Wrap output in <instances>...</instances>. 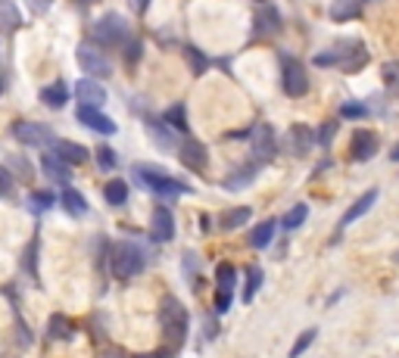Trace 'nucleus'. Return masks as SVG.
I'll return each mask as SVG.
<instances>
[{
  "mask_svg": "<svg viewBox=\"0 0 399 358\" xmlns=\"http://www.w3.org/2000/svg\"><path fill=\"white\" fill-rule=\"evenodd\" d=\"M159 327H163V337L172 349L184 346L187 339V327H190V315L175 296H166L159 305Z\"/></svg>",
  "mask_w": 399,
  "mask_h": 358,
  "instance_id": "obj_1",
  "label": "nucleus"
},
{
  "mask_svg": "<svg viewBox=\"0 0 399 358\" xmlns=\"http://www.w3.org/2000/svg\"><path fill=\"white\" fill-rule=\"evenodd\" d=\"M312 62H315V66H325V69L328 66H340V69H346V72H358V69L368 62V50H365V44L356 41V38H343L334 50L318 53Z\"/></svg>",
  "mask_w": 399,
  "mask_h": 358,
  "instance_id": "obj_2",
  "label": "nucleus"
},
{
  "mask_svg": "<svg viewBox=\"0 0 399 358\" xmlns=\"http://www.w3.org/2000/svg\"><path fill=\"white\" fill-rule=\"evenodd\" d=\"M144 265H147V256H144V250L137 243H131V240H119V243L109 246V271H113V277H119V281H128V277L141 274Z\"/></svg>",
  "mask_w": 399,
  "mask_h": 358,
  "instance_id": "obj_3",
  "label": "nucleus"
},
{
  "mask_svg": "<svg viewBox=\"0 0 399 358\" xmlns=\"http://www.w3.org/2000/svg\"><path fill=\"white\" fill-rule=\"evenodd\" d=\"M135 181H141L144 187L153 190V193H159V196H181L184 190H190V187H184L181 181H175L172 175H163V171L150 169V165H137Z\"/></svg>",
  "mask_w": 399,
  "mask_h": 358,
  "instance_id": "obj_4",
  "label": "nucleus"
},
{
  "mask_svg": "<svg viewBox=\"0 0 399 358\" xmlns=\"http://www.w3.org/2000/svg\"><path fill=\"white\" fill-rule=\"evenodd\" d=\"M281 88L287 97H303L309 91V75L297 56H281Z\"/></svg>",
  "mask_w": 399,
  "mask_h": 358,
  "instance_id": "obj_5",
  "label": "nucleus"
},
{
  "mask_svg": "<svg viewBox=\"0 0 399 358\" xmlns=\"http://www.w3.org/2000/svg\"><path fill=\"white\" fill-rule=\"evenodd\" d=\"M128 22L122 19V16H115V13H106V16H100L97 19V25H94V41H100V44H128L131 38H128Z\"/></svg>",
  "mask_w": 399,
  "mask_h": 358,
  "instance_id": "obj_6",
  "label": "nucleus"
},
{
  "mask_svg": "<svg viewBox=\"0 0 399 358\" xmlns=\"http://www.w3.org/2000/svg\"><path fill=\"white\" fill-rule=\"evenodd\" d=\"M75 56H78V62H82L84 72L94 75V78H109V75H113V62H109V56L103 53L100 47H94V44H82Z\"/></svg>",
  "mask_w": 399,
  "mask_h": 358,
  "instance_id": "obj_7",
  "label": "nucleus"
},
{
  "mask_svg": "<svg viewBox=\"0 0 399 358\" xmlns=\"http://www.w3.org/2000/svg\"><path fill=\"white\" fill-rule=\"evenodd\" d=\"M10 131H13V137L19 143H25V147H44V143L54 141V131L41 122H16Z\"/></svg>",
  "mask_w": 399,
  "mask_h": 358,
  "instance_id": "obj_8",
  "label": "nucleus"
},
{
  "mask_svg": "<svg viewBox=\"0 0 399 358\" xmlns=\"http://www.w3.org/2000/svg\"><path fill=\"white\" fill-rule=\"evenodd\" d=\"M234 281H237V271L234 265L222 262L216 268V284H218V296H216V311L225 315L231 309V296H234Z\"/></svg>",
  "mask_w": 399,
  "mask_h": 358,
  "instance_id": "obj_9",
  "label": "nucleus"
},
{
  "mask_svg": "<svg viewBox=\"0 0 399 358\" xmlns=\"http://www.w3.org/2000/svg\"><path fill=\"white\" fill-rule=\"evenodd\" d=\"M277 153V141H275V128L271 125H259L253 131V159L256 163H271Z\"/></svg>",
  "mask_w": 399,
  "mask_h": 358,
  "instance_id": "obj_10",
  "label": "nucleus"
},
{
  "mask_svg": "<svg viewBox=\"0 0 399 358\" xmlns=\"http://www.w3.org/2000/svg\"><path fill=\"white\" fill-rule=\"evenodd\" d=\"M175 237V218H172L169 209H153V218H150V240L153 243H169Z\"/></svg>",
  "mask_w": 399,
  "mask_h": 358,
  "instance_id": "obj_11",
  "label": "nucleus"
},
{
  "mask_svg": "<svg viewBox=\"0 0 399 358\" xmlns=\"http://www.w3.org/2000/svg\"><path fill=\"white\" fill-rule=\"evenodd\" d=\"M178 156H181V163L187 165L190 171H203V169H206V163H209V153H206V147H203L200 141H190V137L181 143Z\"/></svg>",
  "mask_w": 399,
  "mask_h": 358,
  "instance_id": "obj_12",
  "label": "nucleus"
},
{
  "mask_svg": "<svg viewBox=\"0 0 399 358\" xmlns=\"http://www.w3.org/2000/svg\"><path fill=\"white\" fill-rule=\"evenodd\" d=\"M78 122H82L84 128L97 131V134H115V122L109 119V115H103L100 109H94V106H82V109H78Z\"/></svg>",
  "mask_w": 399,
  "mask_h": 358,
  "instance_id": "obj_13",
  "label": "nucleus"
},
{
  "mask_svg": "<svg viewBox=\"0 0 399 358\" xmlns=\"http://www.w3.org/2000/svg\"><path fill=\"white\" fill-rule=\"evenodd\" d=\"M374 153H378V134H374V131H356V134H352V147H350L352 159H356V163H365Z\"/></svg>",
  "mask_w": 399,
  "mask_h": 358,
  "instance_id": "obj_14",
  "label": "nucleus"
},
{
  "mask_svg": "<svg viewBox=\"0 0 399 358\" xmlns=\"http://www.w3.org/2000/svg\"><path fill=\"white\" fill-rule=\"evenodd\" d=\"M75 94H78L82 106H94V109H100L103 103H106V91H103L97 82H91V78H82V82L75 84Z\"/></svg>",
  "mask_w": 399,
  "mask_h": 358,
  "instance_id": "obj_15",
  "label": "nucleus"
},
{
  "mask_svg": "<svg viewBox=\"0 0 399 358\" xmlns=\"http://www.w3.org/2000/svg\"><path fill=\"white\" fill-rule=\"evenodd\" d=\"M147 134H150V141L156 143V147L159 150H166V153H169V150H175V134H172V128H169V122H159V119H150L147 122Z\"/></svg>",
  "mask_w": 399,
  "mask_h": 358,
  "instance_id": "obj_16",
  "label": "nucleus"
},
{
  "mask_svg": "<svg viewBox=\"0 0 399 358\" xmlns=\"http://www.w3.org/2000/svg\"><path fill=\"white\" fill-rule=\"evenodd\" d=\"M287 137H290V153H293V156H306V153L312 150V143H318L309 125H293Z\"/></svg>",
  "mask_w": 399,
  "mask_h": 358,
  "instance_id": "obj_17",
  "label": "nucleus"
},
{
  "mask_svg": "<svg viewBox=\"0 0 399 358\" xmlns=\"http://www.w3.org/2000/svg\"><path fill=\"white\" fill-rule=\"evenodd\" d=\"M60 203H62V209H66L69 215H75V218L88 215V200H84V196H82V190H75V187H62Z\"/></svg>",
  "mask_w": 399,
  "mask_h": 358,
  "instance_id": "obj_18",
  "label": "nucleus"
},
{
  "mask_svg": "<svg viewBox=\"0 0 399 358\" xmlns=\"http://www.w3.org/2000/svg\"><path fill=\"white\" fill-rule=\"evenodd\" d=\"M54 153L60 156V159L69 165V169H72V165L88 163V150L78 147V143H72V141H56V150H54Z\"/></svg>",
  "mask_w": 399,
  "mask_h": 358,
  "instance_id": "obj_19",
  "label": "nucleus"
},
{
  "mask_svg": "<svg viewBox=\"0 0 399 358\" xmlns=\"http://www.w3.org/2000/svg\"><path fill=\"white\" fill-rule=\"evenodd\" d=\"M374 203H378V190H365V193L358 196L356 203H352V206H350V209H346V215H343V222H340V224H343V228H346V224L358 222V218L365 215V212H368V209H372V206H374Z\"/></svg>",
  "mask_w": 399,
  "mask_h": 358,
  "instance_id": "obj_20",
  "label": "nucleus"
},
{
  "mask_svg": "<svg viewBox=\"0 0 399 358\" xmlns=\"http://www.w3.org/2000/svg\"><path fill=\"white\" fill-rule=\"evenodd\" d=\"M41 171H44L47 178H54V181L62 184V181H69V171H72V169H69V165L62 163V159H60L56 153H47V156L41 159Z\"/></svg>",
  "mask_w": 399,
  "mask_h": 358,
  "instance_id": "obj_21",
  "label": "nucleus"
},
{
  "mask_svg": "<svg viewBox=\"0 0 399 358\" xmlns=\"http://www.w3.org/2000/svg\"><path fill=\"white\" fill-rule=\"evenodd\" d=\"M41 100L47 103L50 109H62L69 103V88H66V82H54V84H47V88L41 91Z\"/></svg>",
  "mask_w": 399,
  "mask_h": 358,
  "instance_id": "obj_22",
  "label": "nucleus"
},
{
  "mask_svg": "<svg viewBox=\"0 0 399 358\" xmlns=\"http://www.w3.org/2000/svg\"><path fill=\"white\" fill-rule=\"evenodd\" d=\"M22 25L19 10L10 3V0H0V34H13Z\"/></svg>",
  "mask_w": 399,
  "mask_h": 358,
  "instance_id": "obj_23",
  "label": "nucleus"
},
{
  "mask_svg": "<svg viewBox=\"0 0 399 358\" xmlns=\"http://www.w3.org/2000/svg\"><path fill=\"white\" fill-rule=\"evenodd\" d=\"M75 337V327L66 315H50V324H47V339H72Z\"/></svg>",
  "mask_w": 399,
  "mask_h": 358,
  "instance_id": "obj_24",
  "label": "nucleus"
},
{
  "mask_svg": "<svg viewBox=\"0 0 399 358\" xmlns=\"http://www.w3.org/2000/svg\"><path fill=\"white\" fill-rule=\"evenodd\" d=\"M362 3L358 0H334L331 3V19L334 22H346V19H356Z\"/></svg>",
  "mask_w": 399,
  "mask_h": 358,
  "instance_id": "obj_25",
  "label": "nucleus"
},
{
  "mask_svg": "<svg viewBox=\"0 0 399 358\" xmlns=\"http://www.w3.org/2000/svg\"><path fill=\"white\" fill-rule=\"evenodd\" d=\"M271 240H275V222H262V224H256V228H253V234H250V246H253V250H265Z\"/></svg>",
  "mask_w": 399,
  "mask_h": 358,
  "instance_id": "obj_26",
  "label": "nucleus"
},
{
  "mask_svg": "<svg viewBox=\"0 0 399 358\" xmlns=\"http://www.w3.org/2000/svg\"><path fill=\"white\" fill-rule=\"evenodd\" d=\"M250 215H253L250 206H240V209H228V212L222 215V228H225V230H234V228H240V224L250 222Z\"/></svg>",
  "mask_w": 399,
  "mask_h": 358,
  "instance_id": "obj_27",
  "label": "nucleus"
},
{
  "mask_svg": "<svg viewBox=\"0 0 399 358\" xmlns=\"http://www.w3.org/2000/svg\"><path fill=\"white\" fill-rule=\"evenodd\" d=\"M103 196H106L109 206H125V200H128V184H125V181H109L106 187H103Z\"/></svg>",
  "mask_w": 399,
  "mask_h": 358,
  "instance_id": "obj_28",
  "label": "nucleus"
},
{
  "mask_svg": "<svg viewBox=\"0 0 399 358\" xmlns=\"http://www.w3.org/2000/svg\"><path fill=\"white\" fill-rule=\"evenodd\" d=\"M253 178H256V165H247V169H240V171H234V175L225 178V190H240V187H247Z\"/></svg>",
  "mask_w": 399,
  "mask_h": 358,
  "instance_id": "obj_29",
  "label": "nucleus"
},
{
  "mask_svg": "<svg viewBox=\"0 0 399 358\" xmlns=\"http://www.w3.org/2000/svg\"><path fill=\"white\" fill-rule=\"evenodd\" d=\"M259 287H262V268L250 265V268H247V284H244V299H247V302L259 293Z\"/></svg>",
  "mask_w": 399,
  "mask_h": 358,
  "instance_id": "obj_30",
  "label": "nucleus"
},
{
  "mask_svg": "<svg viewBox=\"0 0 399 358\" xmlns=\"http://www.w3.org/2000/svg\"><path fill=\"white\" fill-rule=\"evenodd\" d=\"M306 215H309V206H306V203H297V206H293V209L284 215V230H297L299 224L306 222Z\"/></svg>",
  "mask_w": 399,
  "mask_h": 358,
  "instance_id": "obj_31",
  "label": "nucleus"
},
{
  "mask_svg": "<svg viewBox=\"0 0 399 358\" xmlns=\"http://www.w3.org/2000/svg\"><path fill=\"white\" fill-rule=\"evenodd\" d=\"M184 112H187V109H184V103H175V106H172L169 112L163 115V119H166V122L172 125V128H178V131H187V115H184Z\"/></svg>",
  "mask_w": 399,
  "mask_h": 358,
  "instance_id": "obj_32",
  "label": "nucleus"
},
{
  "mask_svg": "<svg viewBox=\"0 0 399 358\" xmlns=\"http://www.w3.org/2000/svg\"><path fill=\"white\" fill-rule=\"evenodd\" d=\"M184 56H187V62H190V72L194 75H203L206 69H209V60H206L203 53L196 47H184Z\"/></svg>",
  "mask_w": 399,
  "mask_h": 358,
  "instance_id": "obj_33",
  "label": "nucleus"
},
{
  "mask_svg": "<svg viewBox=\"0 0 399 358\" xmlns=\"http://www.w3.org/2000/svg\"><path fill=\"white\" fill-rule=\"evenodd\" d=\"M256 28L259 32H277L281 28V16H277V10H265V13H259V19H256Z\"/></svg>",
  "mask_w": 399,
  "mask_h": 358,
  "instance_id": "obj_34",
  "label": "nucleus"
},
{
  "mask_svg": "<svg viewBox=\"0 0 399 358\" xmlns=\"http://www.w3.org/2000/svg\"><path fill=\"white\" fill-rule=\"evenodd\" d=\"M340 115L350 119V122H358V119H365L368 115V106L365 103H343V106H340Z\"/></svg>",
  "mask_w": 399,
  "mask_h": 358,
  "instance_id": "obj_35",
  "label": "nucleus"
},
{
  "mask_svg": "<svg viewBox=\"0 0 399 358\" xmlns=\"http://www.w3.org/2000/svg\"><path fill=\"white\" fill-rule=\"evenodd\" d=\"M115 153H113V147H100L97 150V169H103V171H113L115 169Z\"/></svg>",
  "mask_w": 399,
  "mask_h": 358,
  "instance_id": "obj_36",
  "label": "nucleus"
},
{
  "mask_svg": "<svg viewBox=\"0 0 399 358\" xmlns=\"http://www.w3.org/2000/svg\"><path fill=\"white\" fill-rule=\"evenodd\" d=\"M312 339H315V331H303V333H299V339L293 343V349H290V358H299V355H303V352L312 346Z\"/></svg>",
  "mask_w": 399,
  "mask_h": 358,
  "instance_id": "obj_37",
  "label": "nucleus"
},
{
  "mask_svg": "<svg viewBox=\"0 0 399 358\" xmlns=\"http://www.w3.org/2000/svg\"><path fill=\"white\" fill-rule=\"evenodd\" d=\"M334 134H337V122H325V125H321V131L315 134V141L321 143V147H331Z\"/></svg>",
  "mask_w": 399,
  "mask_h": 358,
  "instance_id": "obj_38",
  "label": "nucleus"
},
{
  "mask_svg": "<svg viewBox=\"0 0 399 358\" xmlns=\"http://www.w3.org/2000/svg\"><path fill=\"white\" fill-rule=\"evenodd\" d=\"M141 53H144V44H141V38H135V41H128V47H125V60H128V66H135V62L141 60Z\"/></svg>",
  "mask_w": 399,
  "mask_h": 358,
  "instance_id": "obj_39",
  "label": "nucleus"
},
{
  "mask_svg": "<svg viewBox=\"0 0 399 358\" xmlns=\"http://www.w3.org/2000/svg\"><path fill=\"white\" fill-rule=\"evenodd\" d=\"M28 203H32V209H50V206H54V196L50 193H32V200H28Z\"/></svg>",
  "mask_w": 399,
  "mask_h": 358,
  "instance_id": "obj_40",
  "label": "nucleus"
},
{
  "mask_svg": "<svg viewBox=\"0 0 399 358\" xmlns=\"http://www.w3.org/2000/svg\"><path fill=\"white\" fill-rule=\"evenodd\" d=\"M10 187H13V181H10V175L3 169H0V196H7Z\"/></svg>",
  "mask_w": 399,
  "mask_h": 358,
  "instance_id": "obj_41",
  "label": "nucleus"
},
{
  "mask_svg": "<svg viewBox=\"0 0 399 358\" xmlns=\"http://www.w3.org/2000/svg\"><path fill=\"white\" fill-rule=\"evenodd\" d=\"M131 3V10H137V13H144V10H147V3L150 0H128Z\"/></svg>",
  "mask_w": 399,
  "mask_h": 358,
  "instance_id": "obj_42",
  "label": "nucleus"
},
{
  "mask_svg": "<svg viewBox=\"0 0 399 358\" xmlns=\"http://www.w3.org/2000/svg\"><path fill=\"white\" fill-rule=\"evenodd\" d=\"M32 3V10H47L50 7V0H28Z\"/></svg>",
  "mask_w": 399,
  "mask_h": 358,
  "instance_id": "obj_43",
  "label": "nucleus"
},
{
  "mask_svg": "<svg viewBox=\"0 0 399 358\" xmlns=\"http://www.w3.org/2000/svg\"><path fill=\"white\" fill-rule=\"evenodd\" d=\"M135 358H166L163 352H141V355H135Z\"/></svg>",
  "mask_w": 399,
  "mask_h": 358,
  "instance_id": "obj_44",
  "label": "nucleus"
},
{
  "mask_svg": "<svg viewBox=\"0 0 399 358\" xmlns=\"http://www.w3.org/2000/svg\"><path fill=\"white\" fill-rule=\"evenodd\" d=\"M393 159H399V147H396V150H393Z\"/></svg>",
  "mask_w": 399,
  "mask_h": 358,
  "instance_id": "obj_45",
  "label": "nucleus"
},
{
  "mask_svg": "<svg viewBox=\"0 0 399 358\" xmlns=\"http://www.w3.org/2000/svg\"><path fill=\"white\" fill-rule=\"evenodd\" d=\"M0 91H3V78H0Z\"/></svg>",
  "mask_w": 399,
  "mask_h": 358,
  "instance_id": "obj_46",
  "label": "nucleus"
},
{
  "mask_svg": "<svg viewBox=\"0 0 399 358\" xmlns=\"http://www.w3.org/2000/svg\"><path fill=\"white\" fill-rule=\"evenodd\" d=\"M396 262H399V252H396Z\"/></svg>",
  "mask_w": 399,
  "mask_h": 358,
  "instance_id": "obj_47",
  "label": "nucleus"
},
{
  "mask_svg": "<svg viewBox=\"0 0 399 358\" xmlns=\"http://www.w3.org/2000/svg\"><path fill=\"white\" fill-rule=\"evenodd\" d=\"M88 3H91V0H88Z\"/></svg>",
  "mask_w": 399,
  "mask_h": 358,
  "instance_id": "obj_48",
  "label": "nucleus"
}]
</instances>
